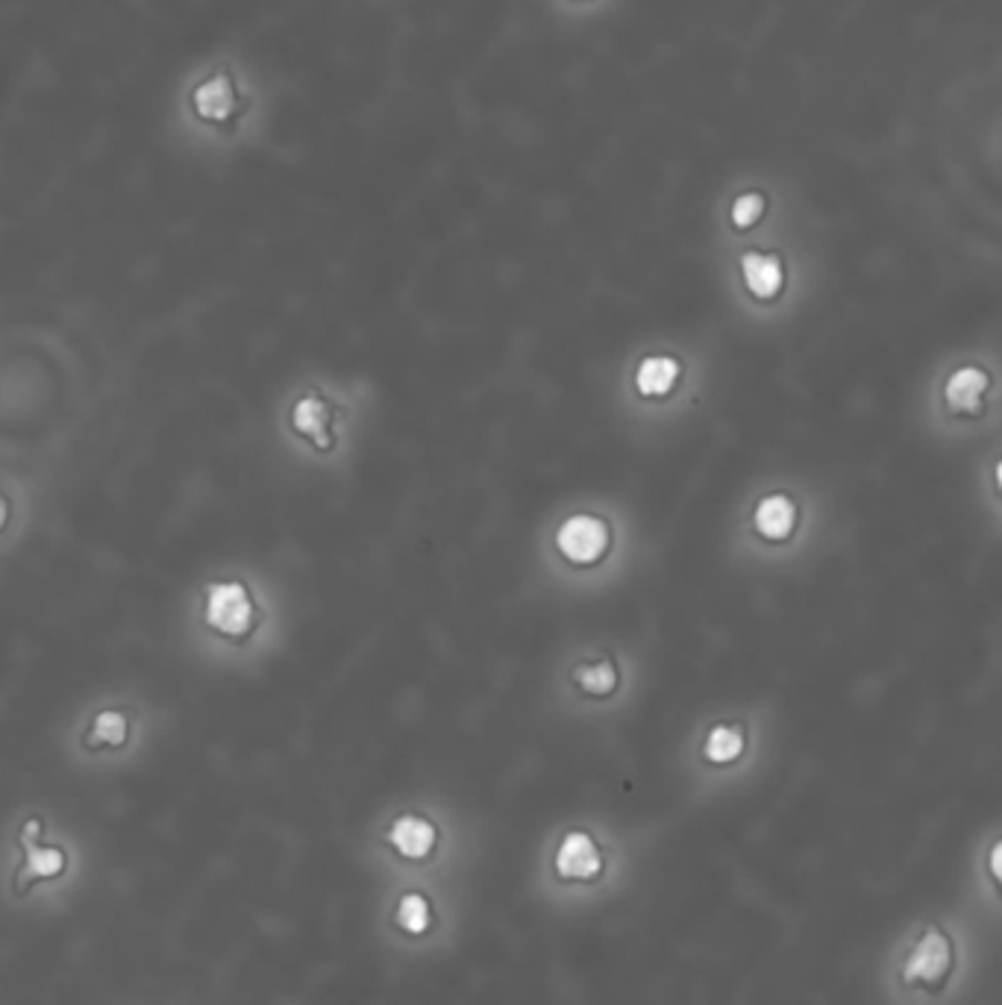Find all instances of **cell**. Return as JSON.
I'll return each mask as SVG.
<instances>
[{
    "instance_id": "cell-1",
    "label": "cell",
    "mask_w": 1002,
    "mask_h": 1005,
    "mask_svg": "<svg viewBox=\"0 0 1002 1005\" xmlns=\"http://www.w3.org/2000/svg\"><path fill=\"white\" fill-rule=\"evenodd\" d=\"M182 636L195 653L221 668L265 662L280 636V600L257 570L227 567L203 576L182 603Z\"/></svg>"
},
{
    "instance_id": "cell-2",
    "label": "cell",
    "mask_w": 1002,
    "mask_h": 1005,
    "mask_svg": "<svg viewBox=\"0 0 1002 1005\" xmlns=\"http://www.w3.org/2000/svg\"><path fill=\"white\" fill-rule=\"evenodd\" d=\"M268 112L257 69L218 53L186 71L174 95V127L191 150L230 154L257 142Z\"/></svg>"
},
{
    "instance_id": "cell-3",
    "label": "cell",
    "mask_w": 1002,
    "mask_h": 1005,
    "mask_svg": "<svg viewBox=\"0 0 1002 1005\" xmlns=\"http://www.w3.org/2000/svg\"><path fill=\"white\" fill-rule=\"evenodd\" d=\"M335 421L338 409L315 386L294 388L276 409V436L289 447H301L312 456H330L335 450Z\"/></svg>"
},
{
    "instance_id": "cell-4",
    "label": "cell",
    "mask_w": 1002,
    "mask_h": 1005,
    "mask_svg": "<svg viewBox=\"0 0 1002 1005\" xmlns=\"http://www.w3.org/2000/svg\"><path fill=\"white\" fill-rule=\"evenodd\" d=\"M952 971H956V944L950 932H943L938 923L920 929L900 959L902 988L911 991L947 988Z\"/></svg>"
},
{
    "instance_id": "cell-5",
    "label": "cell",
    "mask_w": 1002,
    "mask_h": 1005,
    "mask_svg": "<svg viewBox=\"0 0 1002 1005\" xmlns=\"http://www.w3.org/2000/svg\"><path fill=\"white\" fill-rule=\"evenodd\" d=\"M559 891H601L606 886L608 859L601 841L592 833L574 829L567 833L553 856Z\"/></svg>"
},
{
    "instance_id": "cell-6",
    "label": "cell",
    "mask_w": 1002,
    "mask_h": 1005,
    "mask_svg": "<svg viewBox=\"0 0 1002 1005\" xmlns=\"http://www.w3.org/2000/svg\"><path fill=\"white\" fill-rule=\"evenodd\" d=\"M142 721L138 705L124 697H103L97 700L95 712L88 714L80 732V744L88 753H121L129 747V741L136 735V726Z\"/></svg>"
},
{
    "instance_id": "cell-7",
    "label": "cell",
    "mask_w": 1002,
    "mask_h": 1005,
    "mask_svg": "<svg viewBox=\"0 0 1002 1005\" xmlns=\"http://www.w3.org/2000/svg\"><path fill=\"white\" fill-rule=\"evenodd\" d=\"M39 833H42L39 817H30V820L21 826V835H18V844H21V850H24V861H21V868H18L15 873L18 893H24L27 888L33 886V882H39V879L62 877V870L69 865L62 847H42V844L35 841Z\"/></svg>"
},
{
    "instance_id": "cell-8",
    "label": "cell",
    "mask_w": 1002,
    "mask_h": 1005,
    "mask_svg": "<svg viewBox=\"0 0 1002 1005\" xmlns=\"http://www.w3.org/2000/svg\"><path fill=\"white\" fill-rule=\"evenodd\" d=\"M556 542L562 556L576 562V565H588V562H597L606 553L608 530L601 517L574 515L562 524Z\"/></svg>"
},
{
    "instance_id": "cell-9",
    "label": "cell",
    "mask_w": 1002,
    "mask_h": 1005,
    "mask_svg": "<svg viewBox=\"0 0 1002 1005\" xmlns=\"http://www.w3.org/2000/svg\"><path fill=\"white\" fill-rule=\"evenodd\" d=\"M30 491L21 480L0 471V556H7L24 538L30 524Z\"/></svg>"
},
{
    "instance_id": "cell-10",
    "label": "cell",
    "mask_w": 1002,
    "mask_h": 1005,
    "mask_svg": "<svg viewBox=\"0 0 1002 1005\" xmlns=\"http://www.w3.org/2000/svg\"><path fill=\"white\" fill-rule=\"evenodd\" d=\"M388 844L406 861L429 859L438 847V826L424 815H400L388 829Z\"/></svg>"
},
{
    "instance_id": "cell-11",
    "label": "cell",
    "mask_w": 1002,
    "mask_h": 1005,
    "mask_svg": "<svg viewBox=\"0 0 1002 1005\" xmlns=\"http://www.w3.org/2000/svg\"><path fill=\"white\" fill-rule=\"evenodd\" d=\"M985 391H988L985 370L961 368V370H956L950 379H947L943 397H947L950 409H959V412H977V409H982V395H985Z\"/></svg>"
},
{
    "instance_id": "cell-12",
    "label": "cell",
    "mask_w": 1002,
    "mask_h": 1005,
    "mask_svg": "<svg viewBox=\"0 0 1002 1005\" xmlns=\"http://www.w3.org/2000/svg\"><path fill=\"white\" fill-rule=\"evenodd\" d=\"M794 521H797V509H794V503L785 494H771L755 509V530L764 538H771V542L789 538L791 530H794Z\"/></svg>"
},
{
    "instance_id": "cell-13",
    "label": "cell",
    "mask_w": 1002,
    "mask_h": 1005,
    "mask_svg": "<svg viewBox=\"0 0 1002 1005\" xmlns=\"http://www.w3.org/2000/svg\"><path fill=\"white\" fill-rule=\"evenodd\" d=\"M395 923L400 932L411 938L427 935L436 927V909L424 891H406L395 905Z\"/></svg>"
},
{
    "instance_id": "cell-14",
    "label": "cell",
    "mask_w": 1002,
    "mask_h": 1005,
    "mask_svg": "<svg viewBox=\"0 0 1002 1005\" xmlns=\"http://www.w3.org/2000/svg\"><path fill=\"white\" fill-rule=\"evenodd\" d=\"M741 271H744L747 289L755 297H776L782 289V262L776 257H764V253H744L741 259Z\"/></svg>"
},
{
    "instance_id": "cell-15",
    "label": "cell",
    "mask_w": 1002,
    "mask_h": 1005,
    "mask_svg": "<svg viewBox=\"0 0 1002 1005\" xmlns=\"http://www.w3.org/2000/svg\"><path fill=\"white\" fill-rule=\"evenodd\" d=\"M679 377V365L670 356H653V359L641 362V368L635 374V386L644 397L668 395L674 383Z\"/></svg>"
},
{
    "instance_id": "cell-16",
    "label": "cell",
    "mask_w": 1002,
    "mask_h": 1005,
    "mask_svg": "<svg viewBox=\"0 0 1002 1005\" xmlns=\"http://www.w3.org/2000/svg\"><path fill=\"white\" fill-rule=\"evenodd\" d=\"M741 750H744V735L735 726H714L709 732V739H706V758L714 762V765H727L732 758L741 756Z\"/></svg>"
},
{
    "instance_id": "cell-17",
    "label": "cell",
    "mask_w": 1002,
    "mask_h": 1005,
    "mask_svg": "<svg viewBox=\"0 0 1002 1005\" xmlns=\"http://www.w3.org/2000/svg\"><path fill=\"white\" fill-rule=\"evenodd\" d=\"M576 679H580V685H583L588 694H608V691L615 688L617 673L612 664L601 662V664H588V668L580 670Z\"/></svg>"
},
{
    "instance_id": "cell-18",
    "label": "cell",
    "mask_w": 1002,
    "mask_h": 1005,
    "mask_svg": "<svg viewBox=\"0 0 1002 1005\" xmlns=\"http://www.w3.org/2000/svg\"><path fill=\"white\" fill-rule=\"evenodd\" d=\"M764 216V198L759 191H750V195H741V198L732 203V223L747 230V227H753L759 218Z\"/></svg>"
}]
</instances>
